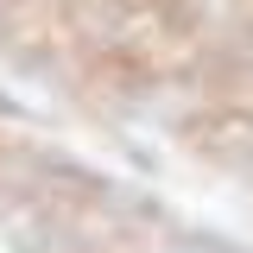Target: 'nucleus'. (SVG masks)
Masks as SVG:
<instances>
[{
	"mask_svg": "<svg viewBox=\"0 0 253 253\" xmlns=\"http://www.w3.org/2000/svg\"><path fill=\"white\" fill-rule=\"evenodd\" d=\"M234 108H241V114H247V121H253V76H247V83H241V89H234Z\"/></svg>",
	"mask_w": 253,
	"mask_h": 253,
	"instance_id": "1",
	"label": "nucleus"
}]
</instances>
